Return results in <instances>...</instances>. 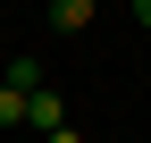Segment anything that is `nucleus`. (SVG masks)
I'll return each mask as SVG.
<instances>
[{"instance_id":"1","label":"nucleus","mask_w":151,"mask_h":143,"mask_svg":"<svg viewBox=\"0 0 151 143\" xmlns=\"http://www.w3.org/2000/svg\"><path fill=\"white\" fill-rule=\"evenodd\" d=\"M25 126H34V135H42V143H50V135H67V101H59V93H50V84H42V93H34V101H25Z\"/></svg>"},{"instance_id":"2","label":"nucleus","mask_w":151,"mask_h":143,"mask_svg":"<svg viewBox=\"0 0 151 143\" xmlns=\"http://www.w3.org/2000/svg\"><path fill=\"white\" fill-rule=\"evenodd\" d=\"M42 17H50V34H84L92 25V0H50Z\"/></svg>"},{"instance_id":"3","label":"nucleus","mask_w":151,"mask_h":143,"mask_svg":"<svg viewBox=\"0 0 151 143\" xmlns=\"http://www.w3.org/2000/svg\"><path fill=\"white\" fill-rule=\"evenodd\" d=\"M25 101H34V93H17V84L0 76V135H9V126H25Z\"/></svg>"},{"instance_id":"4","label":"nucleus","mask_w":151,"mask_h":143,"mask_svg":"<svg viewBox=\"0 0 151 143\" xmlns=\"http://www.w3.org/2000/svg\"><path fill=\"white\" fill-rule=\"evenodd\" d=\"M134 25H151V0H134Z\"/></svg>"},{"instance_id":"5","label":"nucleus","mask_w":151,"mask_h":143,"mask_svg":"<svg viewBox=\"0 0 151 143\" xmlns=\"http://www.w3.org/2000/svg\"><path fill=\"white\" fill-rule=\"evenodd\" d=\"M50 143H76V126H67V135H50Z\"/></svg>"}]
</instances>
